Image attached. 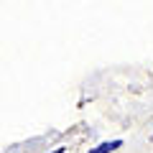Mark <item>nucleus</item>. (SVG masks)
<instances>
[{
	"label": "nucleus",
	"mask_w": 153,
	"mask_h": 153,
	"mask_svg": "<svg viewBox=\"0 0 153 153\" xmlns=\"http://www.w3.org/2000/svg\"><path fill=\"white\" fill-rule=\"evenodd\" d=\"M49 153H66V148H64V146H59V148H54V151H49Z\"/></svg>",
	"instance_id": "2"
},
{
	"label": "nucleus",
	"mask_w": 153,
	"mask_h": 153,
	"mask_svg": "<svg viewBox=\"0 0 153 153\" xmlns=\"http://www.w3.org/2000/svg\"><path fill=\"white\" fill-rule=\"evenodd\" d=\"M151 143H153V135H151Z\"/></svg>",
	"instance_id": "3"
},
{
	"label": "nucleus",
	"mask_w": 153,
	"mask_h": 153,
	"mask_svg": "<svg viewBox=\"0 0 153 153\" xmlns=\"http://www.w3.org/2000/svg\"><path fill=\"white\" fill-rule=\"evenodd\" d=\"M123 138H115V140H102V143H97L94 148H89L87 153H112V151H117V148H123Z\"/></svg>",
	"instance_id": "1"
}]
</instances>
